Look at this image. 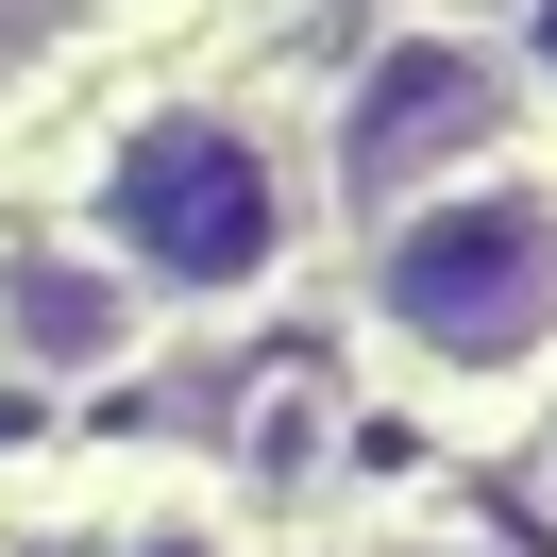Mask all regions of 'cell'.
I'll use <instances>...</instances> for the list:
<instances>
[{
	"mask_svg": "<svg viewBox=\"0 0 557 557\" xmlns=\"http://www.w3.org/2000/svg\"><path fill=\"white\" fill-rule=\"evenodd\" d=\"M523 69H541V85H557V0H541V17H523Z\"/></svg>",
	"mask_w": 557,
	"mask_h": 557,
	"instance_id": "cell-6",
	"label": "cell"
},
{
	"mask_svg": "<svg viewBox=\"0 0 557 557\" xmlns=\"http://www.w3.org/2000/svg\"><path fill=\"white\" fill-rule=\"evenodd\" d=\"M523 119V69L490 35H388L372 69H355V102H338V186L372 220H406L422 186H456V170H490V136Z\"/></svg>",
	"mask_w": 557,
	"mask_h": 557,
	"instance_id": "cell-3",
	"label": "cell"
},
{
	"mask_svg": "<svg viewBox=\"0 0 557 557\" xmlns=\"http://www.w3.org/2000/svg\"><path fill=\"white\" fill-rule=\"evenodd\" d=\"M85 220H102V271L119 287H170V305H253L287 271V170L253 119L220 102H136L85 170Z\"/></svg>",
	"mask_w": 557,
	"mask_h": 557,
	"instance_id": "cell-1",
	"label": "cell"
},
{
	"mask_svg": "<svg viewBox=\"0 0 557 557\" xmlns=\"http://www.w3.org/2000/svg\"><path fill=\"white\" fill-rule=\"evenodd\" d=\"M0 355H17V372H51V388L119 372V355H136V287H119L102 253L17 237V253H0Z\"/></svg>",
	"mask_w": 557,
	"mask_h": 557,
	"instance_id": "cell-4",
	"label": "cell"
},
{
	"mask_svg": "<svg viewBox=\"0 0 557 557\" xmlns=\"http://www.w3.org/2000/svg\"><path fill=\"white\" fill-rule=\"evenodd\" d=\"M372 321H388L440 388L541 372V338H557V186H523V170L422 186V203L372 237Z\"/></svg>",
	"mask_w": 557,
	"mask_h": 557,
	"instance_id": "cell-2",
	"label": "cell"
},
{
	"mask_svg": "<svg viewBox=\"0 0 557 557\" xmlns=\"http://www.w3.org/2000/svg\"><path fill=\"white\" fill-rule=\"evenodd\" d=\"M136 557H220V523H152V541Z\"/></svg>",
	"mask_w": 557,
	"mask_h": 557,
	"instance_id": "cell-5",
	"label": "cell"
}]
</instances>
